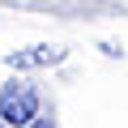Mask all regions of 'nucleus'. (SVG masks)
Instances as JSON below:
<instances>
[{
  "mask_svg": "<svg viewBox=\"0 0 128 128\" xmlns=\"http://www.w3.org/2000/svg\"><path fill=\"white\" fill-rule=\"evenodd\" d=\"M26 128H51V120H30Z\"/></svg>",
  "mask_w": 128,
  "mask_h": 128,
  "instance_id": "obj_2",
  "label": "nucleus"
},
{
  "mask_svg": "<svg viewBox=\"0 0 128 128\" xmlns=\"http://www.w3.org/2000/svg\"><path fill=\"white\" fill-rule=\"evenodd\" d=\"M0 120H4L9 128H26L30 120H38V94L22 81L4 86V94H0Z\"/></svg>",
  "mask_w": 128,
  "mask_h": 128,
  "instance_id": "obj_1",
  "label": "nucleus"
}]
</instances>
